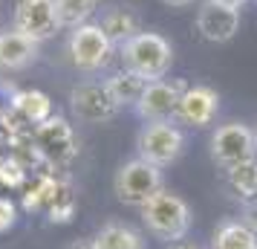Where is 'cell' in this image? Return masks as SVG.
I'll return each mask as SVG.
<instances>
[{"label": "cell", "mask_w": 257, "mask_h": 249, "mask_svg": "<svg viewBox=\"0 0 257 249\" xmlns=\"http://www.w3.org/2000/svg\"><path fill=\"white\" fill-rule=\"evenodd\" d=\"M118 52H121L124 67L130 72L142 75L145 81L165 78L171 72V64H174V47L159 32H145L142 29L139 35H133L127 44H121Z\"/></svg>", "instance_id": "cell-1"}, {"label": "cell", "mask_w": 257, "mask_h": 249, "mask_svg": "<svg viewBox=\"0 0 257 249\" xmlns=\"http://www.w3.org/2000/svg\"><path fill=\"white\" fill-rule=\"evenodd\" d=\"M139 212H142L145 229L153 237L165 240V243L182 240L188 235V229H191V206L174 191L162 189L159 194H153L145 206H139Z\"/></svg>", "instance_id": "cell-2"}, {"label": "cell", "mask_w": 257, "mask_h": 249, "mask_svg": "<svg viewBox=\"0 0 257 249\" xmlns=\"http://www.w3.org/2000/svg\"><path fill=\"white\" fill-rule=\"evenodd\" d=\"M32 148L38 151L41 162L49 168H67L78 156V136L75 128L58 113H52L44 119L41 125H35V131L29 133Z\"/></svg>", "instance_id": "cell-3"}, {"label": "cell", "mask_w": 257, "mask_h": 249, "mask_svg": "<svg viewBox=\"0 0 257 249\" xmlns=\"http://www.w3.org/2000/svg\"><path fill=\"white\" fill-rule=\"evenodd\" d=\"M165 189V177L162 168L148 162V159H127L121 162L113 177V191H116V200L124 206H145L153 194H159Z\"/></svg>", "instance_id": "cell-4"}, {"label": "cell", "mask_w": 257, "mask_h": 249, "mask_svg": "<svg viewBox=\"0 0 257 249\" xmlns=\"http://www.w3.org/2000/svg\"><path fill=\"white\" fill-rule=\"evenodd\" d=\"M185 151V133L174 125V119L162 122H145L136 133V154L139 159H148L153 165H171Z\"/></svg>", "instance_id": "cell-5"}, {"label": "cell", "mask_w": 257, "mask_h": 249, "mask_svg": "<svg viewBox=\"0 0 257 249\" xmlns=\"http://www.w3.org/2000/svg\"><path fill=\"white\" fill-rule=\"evenodd\" d=\"M211 159L228 171V168L257 159V131L245 122H228L211 133Z\"/></svg>", "instance_id": "cell-6"}, {"label": "cell", "mask_w": 257, "mask_h": 249, "mask_svg": "<svg viewBox=\"0 0 257 249\" xmlns=\"http://www.w3.org/2000/svg\"><path fill=\"white\" fill-rule=\"evenodd\" d=\"M113 44L110 38L104 35V29L98 24H81L70 32V41H67V55H70L72 67L81 72H98L101 67L110 64L113 58Z\"/></svg>", "instance_id": "cell-7"}, {"label": "cell", "mask_w": 257, "mask_h": 249, "mask_svg": "<svg viewBox=\"0 0 257 249\" xmlns=\"http://www.w3.org/2000/svg\"><path fill=\"white\" fill-rule=\"evenodd\" d=\"M12 29H18L21 35L32 38L38 44L55 38L64 29L58 15V3L55 0H18L12 15Z\"/></svg>", "instance_id": "cell-8"}, {"label": "cell", "mask_w": 257, "mask_h": 249, "mask_svg": "<svg viewBox=\"0 0 257 249\" xmlns=\"http://www.w3.org/2000/svg\"><path fill=\"white\" fill-rule=\"evenodd\" d=\"M70 110L84 125H104L118 116L121 107L107 93L104 81H81L70 90Z\"/></svg>", "instance_id": "cell-9"}, {"label": "cell", "mask_w": 257, "mask_h": 249, "mask_svg": "<svg viewBox=\"0 0 257 249\" xmlns=\"http://www.w3.org/2000/svg\"><path fill=\"white\" fill-rule=\"evenodd\" d=\"M185 81H171V78H156V81H148L145 90H142L139 102H136V113H139L145 122H162V119H174L176 105L185 93Z\"/></svg>", "instance_id": "cell-10"}, {"label": "cell", "mask_w": 257, "mask_h": 249, "mask_svg": "<svg viewBox=\"0 0 257 249\" xmlns=\"http://www.w3.org/2000/svg\"><path fill=\"white\" fill-rule=\"evenodd\" d=\"M217 110H220V93L208 84H194V87H185L176 105L174 122H182L188 128H208L217 119Z\"/></svg>", "instance_id": "cell-11"}, {"label": "cell", "mask_w": 257, "mask_h": 249, "mask_svg": "<svg viewBox=\"0 0 257 249\" xmlns=\"http://www.w3.org/2000/svg\"><path fill=\"white\" fill-rule=\"evenodd\" d=\"M197 29L208 44H228L240 32V9L205 0L197 12Z\"/></svg>", "instance_id": "cell-12"}, {"label": "cell", "mask_w": 257, "mask_h": 249, "mask_svg": "<svg viewBox=\"0 0 257 249\" xmlns=\"http://www.w3.org/2000/svg\"><path fill=\"white\" fill-rule=\"evenodd\" d=\"M41 55V44L32 38L21 35L18 29H3L0 32V70L18 72L32 67Z\"/></svg>", "instance_id": "cell-13"}, {"label": "cell", "mask_w": 257, "mask_h": 249, "mask_svg": "<svg viewBox=\"0 0 257 249\" xmlns=\"http://www.w3.org/2000/svg\"><path fill=\"white\" fill-rule=\"evenodd\" d=\"M98 26L104 29V35L110 38V44H113V47L127 44L133 35H139V32H142L139 15L133 12L130 6H110V9L101 15Z\"/></svg>", "instance_id": "cell-14"}, {"label": "cell", "mask_w": 257, "mask_h": 249, "mask_svg": "<svg viewBox=\"0 0 257 249\" xmlns=\"http://www.w3.org/2000/svg\"><path fill=\"white\" fill-rule=\"evenodd\" d=\"M93 243L95 249H148L142 232H136L127 223H118V220H110L101 226L93 235Z\"/></svg>", "instance_id": "cell-15"}, {"label": "cell", "mask_w": 257, "mask_h": 249, "mask_svg": "<svg viewBox=\"0 0 257 249\" xmlns=\"http://www.w3.org/2000/svg\"><path fill=\"white\" fill-rule=\"evenodd\" d=\"M12 113L21 119L24 125H41L44 119L52 116V102H49V96L41 93V90H18Z\"/></svg>", "instance_id": "cell-16"}, {"label": "cell", "mask_w": 257, "mask_h": 249, "mask_svg": "<svg viewBox=\"0 0 257 249\" xmlns=\"http://www.w3.org/2000/svg\"><path fill=\"white\" fill-rule=\"evenodd\" d=\"M211 249H257V232L243 220H222L211 237Z\"/></svg>", "instance_id": "cell-17"}, {"label": "cell", "mask_w": 257, "mask_h": 249, "mask_svg": "<svg viewBox=\"0 0 257 249\" xmlns=\"http://www.w3.org/2000/svg\"><path fill=\"white\" fill-rule=\"evenodd\" d=\"M104 84H107V93L113 96V102H116L118 107H127V105H136V102H139V96H142V90H145L148 81L124 67V70L113 72Z\"/></svg>", "instance_id": "cell-18"}, {"label": "cell", "mask_w": 257, "mask_h": 249, "mask_svg": "<svg viewBox=\"0 0 257 249\" xmlns=\"http://www.w3.org/2000/svg\"><path fill=\"white\" fill-rule=\"evenodd\" d=\"M225 180H228V189L240 197V203H248L257 197V159H248V162H240L225 171Z\"/></svg>", "instance_id": "cell-19"}, {"label": "cell", "mask_w": 257, "mask_h": 249, "mask_svg": "<svg viewBox=\"0 0 257 249\" xmlns=\"http://www.w3.org/2000/svg\"><path fill=\"white\" fill-rule=\"evenodd\" d=\"M58 3V15H61V26L75 29L90 21V15L98 9V0H55Z\"/></svg>", "instance_id": "cell-20"}, {"label": "cell", "mask_w": 257, "mask_h": 249, "mask_svg": "<svg viewBox=\"0 0 257 249\" xmlns=\"http://www.w3.org/2000/svg\"><path fill=\"white\" fill-rule=\"evenodd\" d=\"M26 174H29V171H26V168L21 165L12 154L0 159V186H9V189H15V186H24Z\"/></svg>", "instance_id": "cell-21"}, {"label": "cell", "mask_w": 257, "mask_h": 249, "mask_svg": "<svg viewBox=\"0 0 257 249\" xmlns=\"http://www.w3.org/2000/svg\"><path fill=\"white\" fill-rule=\"evenodd\" d=\"M15 96H18V87H15L12 81H6V78H0V122L12 113Z\"/></svg>", "instance_id": "cell-22"}, {"label": "cell", "mask_w": 257, "mask_h": 249, "mask_svg": "<svg viewBox=\"0 0 257 249\" xmlns=\"http://www.w3.org/2000/svg\"><path fill=\"white\" fill-rule=\"evenodd\" d=\"M18 220V206L9 197H0V232H9Z\"/></svg>", "instance_id": "cell-23"}, {"label": "cell", "mask_w": 257, "mask_h": 249, "mask_svg": "<svg viewBox=\"0 0 257 249\" xmlns=\"http://www.w3.org/2000/svg\"><path fill=\"white\" fill-rule=\"evenodd\" d=\"M251 232H257V197L254 200H248V203H243V217H240Z\"/></svg>", "instance_id": "cell-24"}, {"label": "cell", "mask_w": 257, "mask_h": 249, "mask_svg": "<svg viewBox=\"0 0 257 249\" xmlns=\"http://www.w3.org/2000/svg\"><path fill=\"white\" fill-rule=\"evenodd\" d=\"M64 249H95V243H93V237H78V240L67 243Z\"/></svg>", "instance_id": "cell-25"}, {"label": "cell", "mask_w": 257, "mask_h": 249, "mask_svg": "<svg viewBox=\"0 0 257 249\" xmlns=\"http://www.w3.org/2000/svg\"><path fill=\"white\" fill-rule=\"evenodd\" d=\"M165 6H171V9H182V6H191L194 0H162Z\"/></svg>", "instance_id": "cell-26"}, {"label": "cell", "mask_w": 257, "mask_h": 249, "mask_svg": "<svg viewBox=\"0 0 257 249\" xmlns=\"http://www.w3.org/2000/svg\"><path fill=\"white\" fill-rule=\"evenodd\" d=\"M211 3H220V6H231V9H240L243 3H248V0H211Z\"/></svg>", "instance_id": "cell-27"}, {"label": "cell", "mask_w": 257, "mask_h": 249, "mask_svg": "<svg viewBox=\"0 0 257 249\" xmlns=\"http://www.w3.org/2000/svg\"><path fill=\"white\" fill-rule=\"evenodd\" d=\"M171 249H197V246H194V243H188L185 237H182V240H174V243H171Z\"/></svg>", "instance_id": "cell-28"}, {"label": "cell", "mask_w": 257, "mask_h": 249, "mask_svg": "<svg viewBox=\"0 0 257 249\" xmlns=\"http://www.w3.org/2000/svg\"><path fill=\"white\" fill-rule=\"evenodd\" d=\"M254 131H257V128H254Z\"/></svg>", "instance_id": "cell-29"}]
</instances>
